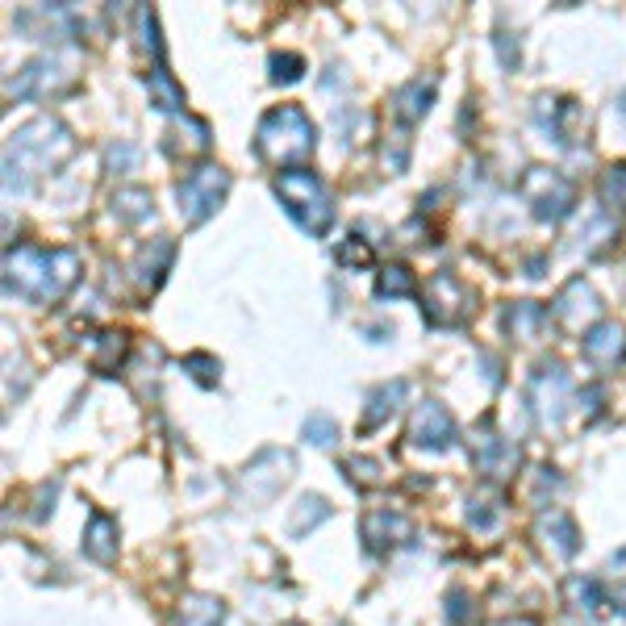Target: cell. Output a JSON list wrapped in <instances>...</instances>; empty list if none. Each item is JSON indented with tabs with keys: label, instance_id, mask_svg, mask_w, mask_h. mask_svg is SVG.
I'll use <instances>...</instances> for the list:
<instances>
[{
	"label": "cell",
	"instance_id": "obj_2",
	"mask_svg": "<svg viewBox=\"0 0 626 626\" xmlns=\"http://www.w3.org/2000/svg\"><path fill=\"white\" fill-rule=\"evenodd\" d=\"M80 280V255L72 246H34L22 243L4 255V289L9 297L34 301V305H59Z\"/></svg>",
	"mask_w": 626,
	"mask_h": 626
},
{
	"label": "cell",
	"instance_id": "obj_6",
	"mask_svg": "<svg viewBox=\"0 0 626 626\" xmlns=\"http://www.w3.org/2000/svg\"><path fill=\"white\" fill-rule=\"evenodd\" d=\"M293 468H297L293 451H284V447H264L255 460L246 463L243 476H239V506H251V510L272 506L276 493L293 481Z\"/></svg>",
	"mask_w": 626,
	"mask_h": 626
},
{
	"label": "cell",
	"instance_id": "obj_25",
	"mask_svg": "<svg viewBox=\"0 0 626 626\" xmlns=\"http://www.w3.org/2000/svg\"><path fill=\"white\" fill-rule=\"evenodd\" d=\"M327 518H330V501H327V497H318V493H305L297 506L289 510V522H284V531H289L293 539H305V535H309V531H318Z\"/></svg>",
	"mask_w": 626,
	"mask_h": 626
},
{
	"label": "cell",
	"instance_id": "obj_38",
	"mask_svg": "<svg viewBox=\"0 0 626 626\" xmlns=\"http://www.w3.org/2000/svg\"><path fill=\"white\" fill-rule=\"evenodd\" d=\"M138 159H142V151H138L135 142H122V138H117V142H110V146H105V167H110L113 176H126V171H135Z\"/></svg>",
	"mask_w": 626,
	"mask_h": 626
},
{
	"label": "cell",
	"instance_id": "obj_30",
	"mask_svg": "<svg viewBox=\"0 0 626 626\" xmlns=\"http://www.w3.org/2000/svg\"><path fill=\"white\" fill-rule=\"evenodd\" d=\"M598 196H601V205H605V214H618V218H623L626 214V164H614L601 171Z\"/></svg>",
	"mask_w": 626,
	"mask_h": 626
},
{
	"label": "cell",
	"instance_id": "obj_34",
	"mask_svg": "<svg viewBox=\"0 0 626 626\" xmlns=\"http://www.w3.org/2000/svg\"><path fill=\"white\" fill-rule=\"evenodd\" d=\"M138 22V34H142V51L155 59V67H164V38H159V17H155V9H138L135 13Z\"/></svg>",
	"mask_w": 626,
	"mask_h": 626
},
{
	"label": "cell",
	"instance_id": "obj_15",
	"mask_svg": "<svg viewBox=\"0 0 626 626\" xmlns=\"http://www.w3.org/2000/svg\"><path fill=\"white\" fill-rule=\"evenodd\" d=\"M17 29L29 34V38H38V42H59V38L76 34L80 22H76V13L67 4H38V9L17 13Z\"/></svg>",
	"mask_w": 626,
	"mask_h": 626
},
{
	"label": "cell",
	"instance_id": "obj_7",
	"mask_svg": "<svg viewBox=\"0 0 626 626\" xmlns=\"http://www.w3.org/2000/svg\"><path fill=\"white\" fill-rule=\"evenodd\" d=\"M226 192H230V171H226V167L218 164L192 167L189 176L180 180V189H176L184 226H201V221L214 218L221 209V201H226Z\"/></svg>",
	"mask_w": 626,
	"mask_h": 626
},
{
	"label": "cell",
	"instance_id": "obj_43",
	"mask_svg": "<svg viewBox=\"0 0 626 626\" xmlns=\"http://www.w3.org/2000/svg\"><path fill=\"white\" fill-rule=\"evenodd\" d=\"M614 610H618V614L626 618V585H618V589H614Z\"/></svg>",
	"mask_w": 626,
	"mask_h": 626
},
{
	"label": "cell",
	"instance_id": "obj_12",
	"mask_svg": "<svg viewBox=\"0 0 626 626\" xmlns=\"http://www.w3.org/2000/svg\"><path fill=\"white\" fill-rule=\"evenodd\" d=\"M468 447H472V463H476L485 476H493V481H506V476H510V468L522 463V451H518L514 443H506V438L497 435L493 418H481V422L472 426Z\"/></svg>",
	"mask_w": 626,
	"mask_h": 626
},
{
	"label": "cell",
	"instance_id": "obj_23",
	"mask_svg": "<svg viewBox=\"0 0 626 626\" xmlns=\"http://www.w3.org/2000/svg\"><path fill=\"white\" fill-rule=\"evenodd\" d=\"M409 397V384L406 381H388L381 388H372L368 393V409H363V422H359V431L363 435H372V431H381L384 422L397 413V406Z\"/></svg>",
	"mask_w": 626,
	"mask_h": 626
},
{
	"label": "cell",
	"instance_id": "obj_22",
	"mask_svg": "<svg viewBox=\"0 0 626 626\" xmlns=\"http://www.w3.org/2000/svg\"><path fill=\"white\" fill-rule=\"evenodd\" d=\"M547 322H551V314H547L539 301H514V305H506V330H510V338H518V343H539Z\"/></svg>",
	"mask_w": 626,
	"mask_h": 626
},
{
	"label": "cell",
	"instance_id": "obj_16",
	"mask_svg": "<svg viewBox=\"0 0 626 626\" xmlns=\"http://www.w3.org/2000/svg\"><path fill=\"white\" fill-rule=\"evenodd\" d=\"M580 355H585L598 372H614L626 359V327H618V322H598V327L580 338Z\"/></svg>",
	"mask_w": 626,
	"mask_h": 626
},
{
	"label": "cell",
	"instance_id": "obj_14",
	"mask_svg": "<svg viewBox=\"0 0 626 626\" xmlns=\"http://www.w3.org/2000/svg\"><path fill=\"white\" fill-rule=\"evenodd\" d=\"M359 539L372 555H388L413 539V522L401 510H368L359 522Z\"/></svg>",
	"mask_w": 626,
	"mask_h": 626
},
{
	"label": "cell",
	"instance_id": "obj_17",
	"mask_svg": "<svg viewBox=\"0 0 626 626\" xmlns=\"http://www.w3.org/2000/svg\"><path fill=\"white\" fill-rule=\"evenodd\" d=\"M535 539L544 551H551L555 560H572L580 551V531L572 522L568 510H544L539 522H535Z\"/></svg>",
	"mask_w": 626,
	"mask_h": 626
},
{
	"label": "cell",
	"instance_id": "obj_1",
	"mask_svg": "<svg viewBox=\"0 0 626 626\" xmlns=\"http://www.w3.org/2000/svg\"><path fill=\"white\" fill-rule=\"evenodd\" d=\"M72 155H76V135H72L59 117H51V113L34 117L26 126H17V130L9 135V146H4V192H9V196H13V192L26 196L38 176L63 167Z\"/></svg>",
	"mask_w": 626,
	"mask_h": 626
},
{
	"label": "cell",
	"instance_id": "obj_19",
	"mask_svg": "<svg viewBox=\"0 0 626 626\" xmlns=\"http://www.w3.org/2000/svg\"><path fill=\"white\" fill-rule=\"evenodd\" d=\"M171 259H176V243H171V239H155L151 246H142V255H138L135 264L138 297H151V293L164 284V276L171 272Z\"/></svg>",
	"mask_w": 626,
	"mask_h": 626
},
{
	"label": "cell",
	"instance_id": "obj_37",
	"mask_svg": "<svg viewBox=\"0 0 626 626\" xmlns=\"http://www.w3.org/2000/svg\"><path fill=\"white\" fill-rule=\"evenodd\" d=\"M305 443H309V447H322V451L334 447V443H338L334 418H330V413H309V418H305Z\"/></svg>",
	"mask_w": 626,
	"mask_h": 626
},
{
	"label": "cell",
	"instance_id": "obj_42",
	"mask_svg": "<svg viewBox=\"0 0 626 626\" xmlns=\"http://www.w3.org/2000/svg\"><path fill=\"white\" fill-rule=\"evenodd\" d=\"M601 401H605V397H601V388H585V393H580V409L589 406V418H598V413H601Z\"/></svg>",
	"mask_w": 626,
	"mask_h": 626
},
{
	"label": "cell",
	"instance_id": "obj_9",
	"mask_svg": "<svg viewBox=\"0 0 626 626\" xmlns=\"http://www.w3.org/2000/svg\"><path fill=\"white\" fill-rule=\"evenodd\" d=\"M472 289L451 272H435L422 284V314L431 327H463L472 318Z\"/></svg>",
	"mask_w": 626,
	"mask_h": 626
},
{
	"label": "cell",
	"instance_id": "obj_20",
	"mask_svg": "<svg viewBox=\"0 0 626 626\" xmlns=\"http://www.w3.org/2000/svg\"><path fill=\"white\" fill-rule=\"evenodd\" d=\"M435 92H438V80L435 76H413V80H406L397 92H393V117L401 122V126H413V122H422L426 113H431V105H435Z\"/></svg>",
	"mask_w": 626,
	"mask_h": 626
},
{
	"label": "cell",
	"instance_id": "obj_8",
	"mask_svg": "<svg viewBox=\"0 0 626 626\" xmlns=\"http://www.w3.org/2000/svg\"><path fill=\"white\" fill-rule=\"evenodd\" d=\"M568 372L560 359H544L531 376V388H526V401H531V413L544 431H560L564 426V409H568Z\"/></svg>",
	"mask_w": 626,
	"mask_h": 626
},
{
	"label": "cell",
	"instance_id": "obj_13",
	"mask_svg": "<svg viewBox=\"0 0 626 626\" xmlns=\"http://www.w3.org/2000/svg\"><path fill=\"white\" fill-rule=\"evenodd\" d=\"M409 443L422 447V451H451L460 443V431H456V418L438 401H418L413 406V418H409Z\"/></svg>",
	"mask_w": 626,
	"mask_h": 626
},
{
	"label": "cell",
	"instance_id": "obj_39",
	"mask_svg": "<svg viewBox=\"0 0 626 626\" xmlns=\"http://www.w3.org/2000/svg\"><path fill=\"white\" fill-rule=\"evenodd\" d=\"M334 259L343 264V268H372L376 264V255H372V246L363 243V239H347V243H338V251H334Z\"/></svg>",
	"mask_w": 626,
	"mask_h": 626
},
{
	"label": "cell",
	"instance_id": "obj_11",
	"mask_svg": "<svg viewBox=\"0 0 626 626\" xmlns=\"http://www.w3.org/2000/svg\"><path fill=\"white\" fill-rule=\"evenodd\" d=\"M67 84H72L67 67H63L59 59L42 55V59L22 63L17 76L4 80V97H9V101H47L51 92H63Z\"/></svg>",
	"mask_w": 626,
	"mask_h": 626
},
{
	"label": "cell",
	"instance_id": "obj_35",
	"mask_svg": "<svg viewBox=\"0 0 626 626\" xmlns=\"http://www.w3.org/2000/svg\"><path fill=\"white\" fill-rule=\"evenodd\" d=\"M180 368H184V372H189V376H192L196 384H201V388H214V384L221 381V363H218V359H214L209 352L184 355V359H180Z\"/></svg>",
	"mask_w": 626,
	"mask_h": 626
},
{
	"label": "cell",
	"instance_id": "obj_10",
	"mask_svg": "<svg viewBox=\"0 0 626 626\" xmlns=\"http://www.w3.org/2000/svg\"><path fill=\"white\" fill-rule=\"evenodd\" d=\"M551 318H555V327H564L568 334H589V330L605 322L601 318V297L598 289L585 280V276H572L568 284L560 289V297L551 301Z\"/></svg>",
	"mask_w": 626,
	"mask_h": 626
},
{
	"label": "cell",
	"instance_id": "obj_3",
	"mask_svg": "<svg viewBox=\"0 0 626 626\" xmlns=\"http://www.w3.org/2000/svg\"><path fill=\"white\" fill-rule=\"evenodd\" d=\"M314 138L318 130L301 105H276L255 126V155L280 171H293V164L314 155Z\"/></svg>",
	"mask_w": 626,
	"mask_h": 626
},
{
	"label": "cell",
	"instance_id": "obj_40",
	"mask_svg": "<svg viewBox=\"0 0 626 626\" xmlns=\"http://www.w3.org/2000/svg\"><path fill=\"white\" fill-rule=\"evenodd\" d=\"M447 618H451V623H456V626H463V623H468V618H472V605H468V593H460V589H456V593H447Z\"/></svg>",
	"mask_w": 626,
	"mask_h": 626
},
{
	"label": "cell",
	"instance_id": "obj_31",
	"mask_svg": "<svg viewBox=\"0 0 626 626\" xmlns=\"http://www.w3.org/2000/svg\"><path fill=\"white\" fill-rule=\"evenodd\" d=\"M413 293H418V280H413V272H409L406 264L381 268V276H376V297L393 301V297H413Z\"/></svg>",
	"mask_w": 626,
	"mask_h": 626
},
{
	"label": "cell",
	"instance_id": "obj_41",
	"mask_svg": "<svg viewBox=\"0 0 626 626\" xmlns=\"http://www.w3.org/2000/svg\"><path fill=\"white\" fill-rule=\"evenodd\" d=\"M493 47H497V55H501V63L514 72L518 67V55H514V42H510V34H493Z\"/></svg>",
	"mask_w": 626,
	"mask_h": 626
},
{
	"label": "cell",
	"instance_id": "obj_24",
	"mask_svg": "<svg viewBox=\"0 0 626 626\" xmlns=\"http://www.w3.org/2000/svg\"><path fill=\"white\" fill-rule=\"evenodd\" d=\"M601 580L598 576H585V572H572L568 580H564V605H568L572 614H585V618H598L601 614Z\"/></svg>",
	"mask_w": 626,
	"mask_h": 626
},
{
	"label": "cell",
	"instance_id": "obj_32",
	"mask_svg": "<svg viewBox=\"0 0 626 626\" xmlns=\"http://www.w3.org/2000/svg\"><path fill=\"white\" fill-rule=\"evenodd\" d=\"M468 522H472V531H497V522H501V497L497 493H472L468 497Z\"/></svg>",
	"mask_w": 626,
	"mask_h": 626
},
{
	"label": "cell",
	"instance_id": "obj_21",
	"mask_svg": "<svg viewBox=\"0 0 626 626\" xmlns=\"http://www.w3.org/2000/svg\"><path fill=\"white\" fill-rule=\"evenodd\" d=\"M117 518H110L105 510H92L88 526H84V555L97 564H113L117 560Z\"/></svg>",
	"mask_w": 626,
	"mask_h": 626
},
{
	"label": "cell",
	"instance_id": "obj_28",
	"mask_svg": "<svg viewBox=\"0 0 626 626\" xmlns=\"http://www.w3.org/2000/svg\"><path fill=\"white\" fill-rule=\"evenodd\" d=\"M146 92H151V105L159 113H180L184 110V88L176 84V76L167 67H155L146 76Z\"/></svg>",
	"mask_w": 626,
	"mask_h": 626
},
{
	"label": "cell",
	"instance_id": "obj_4",
	"mask_svg": "<svg viewBox=\"0 0 626 626\" xmlns=\"http://www.w3.org/2000/svg\"><path fill=\"white\" fill-rule=\"evenodd\" d=\"M272 189L276 196H280V205H284V214L297 221L305 234H314V239L330 234V226H334V201H330L327 184L318 180V171H309V167L276 171Z\"/></svg>",
	"mask_w": 626,
	"mask_h": 626
},
{
	"label": "cell",
	"instance_id": "obj_44",
	"mask_svg": "<svg viewBox=\"0 0 626 626\" xmlns=\"http://www.w3.org/2000/svg\"><path fill=\"white\" fill-rule=\"evenodd\" d=\"M610 564H614V568H626V551H618V555L610 560Z\"/></svg>",
	"mask_w": 626,
	"mask_h": 626
},
{
	"label": "cell",
	"instance_id": "obj_36",
	"mask_svg": "<svg viewBox=\"0 0 626 626\" xmlns=\"http://www.w3.org/2000/svg\"><path fill=\"white\" fill-rule=\"evenodd\" d=\"M305 76V59L293 55V51H276L268 59V80L272 84H297Z\"/></svg>",
	"mask_w": 626,
	"mask_h": 626
},
{
	"label": "cell",
	"instance_id": "obj_33",
	"mask_svg": "<svg viewBox=\"0 0 626 626\" xmlns=\"http://www.w3.org/2000/svg\"><path fill=\"white\" fill-rule=\"evenodd\" d=\"M343 476L355 489H376V485H384V463L368 460V456H352V460H343Z\"/></svg>",
	"mask_w": 626,
	"mask_h": 626
},
{
	"label": "cell",
	"instance_id": "obj_26",
	"mask_svg": "<svg viewBox=\"0 0 626 626\" xmlns=\"http://www.w3.org/2000/svg\"><path fill=\"white\" fill-rule=\"evenodd\" d=\"M226 623V601L209 593H189L176 610V626H221Z\"/></svg>",
	"mask_w": 626,
	"mask_h": 626
},
{
	"label": "cell",
	"instance_id": "obj_27",
	"mask_svg": "<svg viewBox=\"0 0 626 626\" xmlns=\"http://www.w3.org/2000/svg\"><path fill=\"white\" fill-rule=\"evenodd\" d=\"M113 218L126 221V226H142V221L155 218V201L151 192L130 184V189H117L113 192Z\"/></svg>",
	"mask_w": 626,
	"mask_h": 626
},
{
	"label": "cell",
	"instance_id": "obj_29",
	"mask_svg": "<svg viewBox=\"0 0 626 626\" xmlns=\"http://www.w3.org/2000/svg\"><path fill=\"white\" fill-rule=\"evenodd\" d=\"M126 347H130V343H126V334H117V330L97 334V338H92V368L105 372V376L117 372V363L126 359Z\"/></svg>",
	"mask_w": 626,
	"mask_h": 626
},
{
	"label": "cell",
	"instance_id": "obj_18",
	"mask_svg": "<svg viewBox=\"0 0 626 626\" xmlns=\"http://www.w3.org/2000/svg\"><path fill=\"white\" fill-rule=\"evenodd\" d=\"M531 113H535V126L547 135V142L568 146V142H572L568 122L580 117L576 101H568V97H535V110H531Z\"/></svg>",
	"mask_w": 626,
	"mask_h": 626
},
{
	"label": "cell",
	"instance_id": "obj_5",
	"mask_svg": "<svg viewBox=\"0 0 626 626\" xmlns=\"http://www.w3.org/2000/svg\"><path fill=\"white\" fill-rule=\"evenodd\" d=\"M518 196L539 221H564L576 209V184L555 167H526L518 180Z\"/></svg>",
	"mask_w": 626,
	"mask_h": 626
},
{
	"label": "cell",
	"instance_id": "obj_45",
	"mask_svg": "<svg viewBox=\"0 0 626 626\" xmlns=\"http://www.w3.org/2000/svg\"><path fill=\"white\" fill-rule=\"evenodd\" d=\"M501 626H535L531 618H522V623H501Z\"/></svg>",
	"mask_w": 626,
	"mask_h": 626
}]
</instances>
